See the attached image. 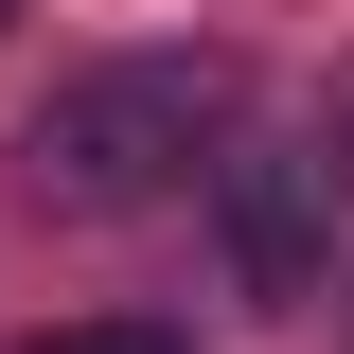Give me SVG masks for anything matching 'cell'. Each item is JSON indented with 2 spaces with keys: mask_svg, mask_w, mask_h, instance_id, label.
Here are the masks:
<instances>
[{
  "mask_svg": "<svg viewBox=\"0 0 354 354\" xmlns=\"http://www.w3.org/2000/svg\"><path fill=\"white\" fill-rule=\"evenodd\" d=\"M230 106H248L230 53H106L18 124V195L36 213H160L230 160Z\"/></svg>",
  "mask_w": 354,
  "mask_h": 354,
  "instance_id": "cell-1",
  "label": "cell"
},
{
  "mask_svg": "<svg viewBox=\"0 0 354 354\" xmlns=\"http://www.w3.org/2000/svg\"><path fill=\"white\" fill-rule=\"evenodd\" d=\"M213 177H230V248H248V283H266V301H301L319 248H337V230H319L337 160H213Z\"/></svg>",
  "mask_w": 354,
  "mask_h": 354,
  "instance_id": "cell-2",
  "label": "cell"
},
{
  "mask_svg": "<svg viewBox=\"0 0 354 354\" xmlns=\"http://www.w3.org/2000/svg\"><path fill=\"white\" fill-rule=\"evenodd\" d=\"M18 354H177V319H71V337H18Z\"/></svg>",
  "mask_w": 354,
  "mask_h": 354,
  "instance_id": "cell-3",
  "label": "cell"
},
{
  "mask_svg": "<svg viewBox=\"0 0 354 354\" xmlns=\"http://www.w3.org/2000/svg\"><path fill=\"white\" fill-rule=\"evenodd\" d=\"M337 142H354V88H337Z\"/></svg>",
  "mask_w": 354,
  "mask_h": 354,
  "instance_id": "cell-4",
  "label": "cell"
}]
</instances>
